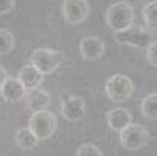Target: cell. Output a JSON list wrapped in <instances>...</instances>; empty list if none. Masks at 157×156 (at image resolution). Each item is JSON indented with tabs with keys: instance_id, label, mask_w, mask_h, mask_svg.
I'll return each mask as SVG.
<instances>
[{
	"instance_id": "9c48e42d",
	"label": "cell",
	"mask_w": 157,
	"mask_h": 156,
	"mask_svg": "<svg viewBox=\"0 0 157 156\" xmlns=\"http://www.w3.org/2000/svg\"><path fill=\"white\" fill-rule=\"evenodd\" d=\"M87 107L85 101L79 96H67L61 102V116L67 122H79L84 119Z\"/></svg>"
},
{
	"instance_id": "44dd1931",
	"label": "cell",
	"mask_w": 157,
	"mask_h": 156,
	"mask_svg": "<svg viewBox=\"0 0 157 156\" xmlns=\"http://www.w3.org/2000/svg\"><path fill=\"white\" fill-rule=\"evenodd\" d=\"M8 77H9V75H8V71L0 65V89H2V84L5 83V80H6Z\"/></svg>"
},
{
	"instance_id": "30bf717a",
	"label": "cell",
	"mask_w": 157,
	"mask_h": 156,
	"mask_svg": "<svg viewBox=\"0 0 157 156\" xmlns=\"http://www.w3.org/2000/svg\"><path fill=\"white\" fill-rule=\"evenodd\" d=\"M25 87L23 83L18 80V77H8L5 80V83L2 84L0 89V96L3 98V101L9 102V104H18L24 99L25 96Z\"/></svg>"
},
{
	"instance_id": "277c9868",
	"label": "cell",
	"mask_w": 157,
	"mask_h": 156,
	"mask_svg": "<svg viewBox=\"0 0 157 156\" xmlns=\"http://www.w3.org/2000/svg\"><path fill=\"white\" fill-rule=\"evenodd\" d=\"M29 128L35 132L39 141L49 140L57 131V117L48 110L35 111L29 119Z\"/></svg>"
},
{
	"instance_id": "8992f818",
	"label": "cell",
	"mask_w": 157,
	"mask_h": 156,
	"mask_svg": "<svg viewBox=\"0 0 157 156\" xmlns=\"http://www.w3.org/2000/svg\"><path fill=\"white\" fill-rule=\"evenodd\" d=\"M61 60H63V54L60 51L51 48H36L30 56V63L35 65L45 75L57 71L60 68Z\"/></svg>"
},
{
	"instance_id": "7a4b0ae2",
	"label": "cell",
	"mask_w": 157,
	"mask_h": 156,
	"mask_svg": "<svg viewBox=\"0 0 157 156\" xmlns=\"http://www.w3.org/2000/svg\"><path fill=\"white\" fill-rule=\"evenodd\" d=\"M135 92V84L132 78L124 75V74H114L108 78L105 84V93L108 96L109 101L112 102H126L130 99Z\"/></svg>"
},
{
	"instance_id": "ba28073f",
	"label": "cell",
	"mask_w": 157,
	"mask_h": 156,
	"mask_svg": "<svg viewBox=\"0 0 157 156\" xmlns=\"http://www.w3.org/2000/svg\"><path fill=\"white\" fill-rule=\"evenodd\" d=\"M79 54L84 60L93 62L105 54V42L99 36H84L79 41Z\"/></svg>"
},
{
	"instance_id": "7c38bea8",
	"label": "cell",
	"mask_w": 157,
	"mask_h": 156,
	"mask_svg": "<svg viewBox=\"0 0 157 156\" xmlns=\"http://www.w3.org/2000/svg\"><path fill=\"white\" fill-rule=\"evenodd\" d=\"M106 123H108L109 129L115 132L123 131L126 126H129L132 123V113L126 108H112L106 114Z\"/></svg>"
},
{
	"instance_id": "4fadbf2b",
	"label": "cell",
	"mask_w": 157,
	"mask_h": 156,
	"mask_svg": "<svg viewBox=\"0 0 157 156\" xmlns=\"http://www.w3.org/2000/svg\"><path fill=\"white\" fill-rule=\"evenodd\" d=\"M44 77H45V74H42L32 63L27 65V66H23L18 72V80L23 83L25 90H33V89L39 87L44 83Z\"/></svg>"
},
{
	"instance_id": "3957f363",
	"label": "cell",
	"mask_w": 157,
	"mask_h": 156,
	"mask_svg": "<svg viewBox=\"0 0 157 156\" xmlns=\"http://www.w3.org/2000/svg\"><path fill=\"white\" fill-rule=\"evenodd\" d=\"M114 39L120 45H127V47H132V48L147 50V47L153 42V33L147 27H141V26L132 24L126 30L114 32Z\"/></svg>"
},
{
	"instance_id": "52a82bcc",
	"label": "cell",
	"mask_w": 157,
	"mask_h": 156,
	"mask_svg": "<svg viewBox=\"0 0 157 156\" xmlns=\"http://www.w3.org/2000/svg\"><path fill=\"white\" fill-rule=\"evenodd\" d=\"M64 21L69 24H81L90 15V5L87 0H64L61 6Z\"/></svg>"
},
{
	"instance_id": "5b68a950",
	"label": "cell",
	"mask_w": 157,
	"mask_h": 156,
	"mask_svg": "<svg viewBox=\"0 0 157 156\" xmlns=\"http://www.w3.org/2000/svg\"><path fill=\"white\" fill-rule=\"evenodd\" d=\"M150 140V132L139 123H130L123 131H120V144L129 152L141 150Z\"/></svg>"
},
{
	"instance_id": "e0dca14e",
	"label": "cell",
	"mask_w": 157,
	"mask_h": 156,
	"mask_svg": "<svg viewBox=\"0 0 157 156\" xmlns=\"http://www.w3.org/2000/svg\"><path fill=\"white\" fill-rule=\"evenodd\" d=\"M15 48V38L11 32L0 29V56L9 54Z\"/></svg>"
},
{
	"instance_id": "5bb4252c",
	"label": "cell",
	"mask_w": 157,
	"mask_h": 156,
	"mask_svg": "<svg viewBox=\"0 0 157 156\" xmlns=\"http://www.w3.org/2000/svg\"><path fill=\"white\" fill-rule=\"evenodd\" d=\"M15 143L20 149L23 150H32L35 149L39 143V138L35 135V132L30 128H24V129H18L15 134Z\"/></svg>"
},
{
	"instance_id": "9a60e30c",
	"label": "cell",
	"mask_w": 157,
	"mask_h": 156,
	"mask_svg": "<svg viewBox=\"0 0 157 156\" xmlns=\"http://www.w3.org/2000/svg\"><path fill=\"white\" fill-rule=\"evenodd\" d=\"M141 113L145 119L157 120V93H150L141 101Z\"/></svg>"
},
{
	"instance_id": "6da1fadb",
	"label": "cell",
	"mask_w": 157,
	"mask_h": 156,
	"mask_svg": "<svg viewBox=\"0 0 157 156\" xmlns=\"http://www.w3.org/2000/svg\"><path fill=\"white\" fill-rule=\"evenodd\" d=\"M105 20L112 32L126 30L135 21V9L129 2H115L106 9Z\"/></svg>"
},
{
	"instance_id": "ffe728a7",
	"label": "cell",
	"mask_w": 157,
	"mask_h": 156,
	"mask_svg": "<svg viewBox=\"0 0 157 156\" xmlns=\"http://www.w3.org/2000/svg\"><path fill=\"white\" fill-rule=\"evenodd\" d=\"M15 0H0V15H6L13 9Z\"/></svg>"
},
{
	"instance_id": "8fae6325",
	"label": "cell",
	"mask_w": 157,
	"mask_h": 156,
	"mask_svg": "<svg viewBox=\"0 0 157 156\" xmlns=\"http://www.w3.org/2000/svg\"><path fill=\"white\" fill-rule=\"evenodd\" d=\"M24 104L25 108L32 113L35 111H40V110H47L51 104V96L47 90H42V89H33V90H27L24 96Z\"/></svg>"
},
{
	"instance_id": "d6986e66",
	"label": "cell",
	"mask_w": 157,
	"mask_h": 156,
	"mask_svg": "<svg viewBox=\"0 0 157 156\" xmlns=\"http://www.w3.org/2000/svg\"><path fill=\"white\" fill-rule=\"evenodd\" d=\"M145 57H147V62H148L151 66L157 68V41H153V42L147 47Z\"/></svg>"
},
{
	"instance_id": "ac0fdd59",
	"label": "cell",
	"mask_w": 157,
	"mask_h": 156,
	"mask_svg": "<svg viewBox=\"0 0 157 156\" xmlns=\"http://www.w3.org/2000/svg\"><path fill=\"white\" fill-rule=\"evenodd\" d=\"M102 150L97 147L96 144L91 143H85L81 144L76 150V156H102Z\"/></svg>"
},
{
	"instance_id": "2e32d148",
	"label": "cell",
	"mask_w": 157,
	"mask_h": 156,
	"mask_svg": "<svg viewBox=\"0 0 157 156\" xmlns=\"http://www.w3.org/2000/svg\"><path fill=\"white\" fill-rule=\"evenodd\" d=\"M145 27L150 30H157V0L148 2L142 9Z\"/></svg>"
}]
</instances>
